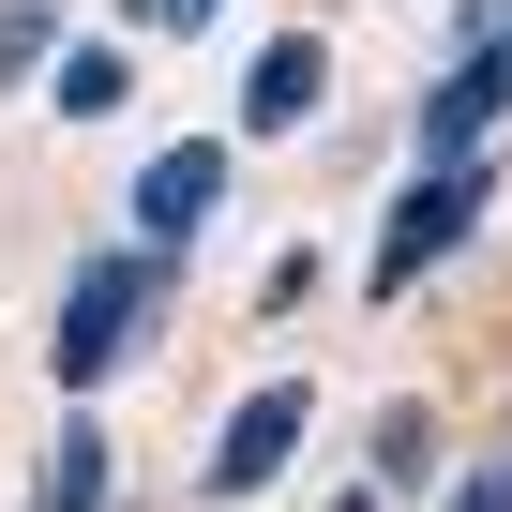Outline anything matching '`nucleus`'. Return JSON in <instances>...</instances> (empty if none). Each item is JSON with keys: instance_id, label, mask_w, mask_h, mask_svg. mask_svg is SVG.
I'll return each instance as SVG.
<instances>
[{"instance_id": "f257e3e1", "label": "nucleus", "mask_w": 512, "mask_h": 512, "mask_svg": "<svg viewBox=\"0 0 512 512\" xmlns=\"http://www.w3.org/2000/svg\"><path fill=\"white\" fill-rule=\"evenodd\" d=\"M151 317H166V256L151 241H121V256H91V272L61 287V332H46V362H61V392H106L136 347H151Z\"/></svg>"}, {"instance_id": "f03ea898", "label": "nucleus", "mask_w": 512, "mask_h": 512, "mask_svg": "<svg viewBox=\"0 0 512 512\" xmlns=\"http://www.w3.org/2000/svg\"><path fill=\"white\" fill-rule=\"evenodd\" d=\"M482 196H497L482 166H422V181L392 196V226H377V272H362V287H377V302H407V287L437 272V256H452V241L482 226Z\"/></svg>"}, {"instance_id": "7ed1b4c3", "label": "nucleus", "mask_w": 512, "mask_h": 512, "mask_svg": "<svg viewBox=\"0 0 512 512\" xmlns=\"http://www.w3.org/2000/svg\"><path fill=\"white\" fill-rule=\"evenodd\" d=\"M226 181H241V166H226V136H166V151L136 166V241H151V256H181V241L226 211Z\"/></svg>"}, {"instance_id": "20e7f679", "label": "nucleus", "mask_w": 512, "mask_h": 512, "mask_svg": "<svg viewBox=\"0 0 512 512\" xmlns=\"http://www.w3.org/2000/svg\"><path fill=\"white\" fill-rule=\"evenodd\" d=\"M302 422H317V407H302V377H272V392H241V407H226V437L196 452V482H211V497H256V482H272V467L302 452Z\"/></svg>"}, {"instance_id": "39448f33", "label": "nucleus", "mask_w": 512, "mask_h": 512, "mask_svg": "<svg viewBox=\"0 0 512 512\" xmlns=\"http://www.w3.org/2000/svg\"><path fill=\"white\" fill-rule=\"evenodd\" d=\"M512 106V31H467V61L422 91V151L437 166H482V121Z\"/></svg>"}, {"instance_id": "423d86ee", "label": "nucleus", "mask_w": 512, "mask_h": 512, "mask_svg": "<svg viewBox=\"0 0 512 512\" xmlns=\"http://www.w3.org/2000/svg\"><path fill=\"white\" fill-rule=\"evenodd\" d=\"M317 91H332V46H256V76H241V136H287V121H317Z\"/></svg>"}, {"instance_id": "0eeeda50", "label": "nucleus", "mask_w": 512, "mask_h": 512, "mask_svg": "<svg viewBox=\"0 0 512 512\" xmlns=\"http://www.w3.org/2000/svg\"><path fill=\"white\" fill-rule=\"evenodd\" d=\"M46 106H61V121L136 106V46H61V61H46Z\"/></svg>"}, {"instance_id": "6e6552de", "label": "nucleus", "mask_w": 512, "mask_h": 512, "mask_svg": "<svg viewBox=\"0 0 512 512\" xmlns=\"http://www.w3.org/2000/svg\"><path fill=\"white\" fill-rule=\"evenodd\" d=\"M106 482H121V467H106V422H76V437L46 452V497H31V512H106Z\"/></svg>"}, {"instance_id": "1a4fd4ad", "label": "nucleus", "mask_w": 512, "mask_h": 512, "mask_svg": "<svg viewBox=\"0 0 512 512\" xmlns=\"http://www.w3.org/2000/svg\"><path fill=\"white\" fill-rule=\"evenodd\" d=\"M437 467V407H377V482H422Z\"/></svg>"}, {"instance_id": "9d476101", "label": "nucleus", "mask_w": 512, "mask_h": 512, "mask_svg": "<svg viewBox=\"0 0 512 512\" xmlns=\"http://www.w3.org/2000/svg\"><path fill=\"white\" fill-rule=\"evenodd\" d=\"M31 61H61V16H46V0H16V16H0V76H31Z\"/></svg>"}, {"instance_id": "9b49d317", "label": "nucleus", "mask_w": 512, "mask_h": 512, "mask_svg": "<svg viewBox=\"0 0 512 512\" xmlns=\"http://www.w3.org/2000/svg\"><path fill=\"white\" fill-rule=\"evenodd\" d=\"M452 512H512V452H482V467L452 482Z\"/></svg>"}, {"instance_id": "f8f14e48", "label": "nucleus", "mask_w": 512, "mask_h": 512, "mask_svg": "<svg viewBox=\"0 0 512 512\" xmlns=\"http://www.w3.org/2000/svg\"><path fill=\"white\" fill-rule=\"evenodd\" d=\"M121 16H136V31H211L226 0H121Z\"/></svg>"}, {"instance_id": "ddd939ff", "label": "nucleus", "mask_w": 512, "mask_h": 512, "mask_svg": "<svg viewBox=\"0 0 512 512\" xmlns=\"http://www.w3.org/2000/svg\"><path fill=\"white\" fill-rule=\"evenodd\" d=\"M332 512H377V497H332Z\"/></svg>"}]
</instances>
